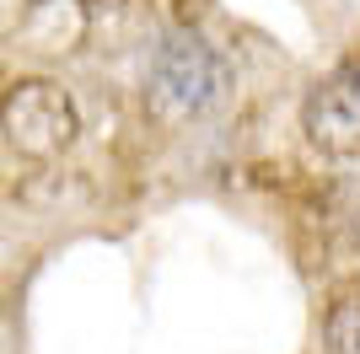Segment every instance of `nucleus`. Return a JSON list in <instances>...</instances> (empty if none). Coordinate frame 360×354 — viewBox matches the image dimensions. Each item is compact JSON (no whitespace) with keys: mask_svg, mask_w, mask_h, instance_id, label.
Returning a JSON list of instances; mask_svg holds the SVG:
<instances>
[{"mask_svg":"<svg viewBox=\"0 0 360 354\" xmlns=\"http://www.w3.org/2000/svg\"><path fill=\"white\" fill-rule=\"evenodd\" d=\"M231 86L221 48H210L199 32H172L146 65V107L162 124H188V118L210 113Z\"/></svg>","mask_w":360,"mask_h":354,"instance_id":"f257e3e1","label":"nucleus"},{"mask_svg":"<svg viewBox=\"0 0 360 354\" xmlns=\"http://www.w3.org/2000/svg\"><path fill=\"white\" fill-rule=\"evenodd\" d=\"M328 343H333V354H360V301L333 306V317H328Z\"/></svg>","mask_w":360,"mask_h":354,"instance_id":"20e7f679","label":"nucleus"},{"mask_svg":"<svg viewBox=\"0 0 360 354\" xmlns=\"http://www.w3.org/2000/svg\"><path fill=\"white\" fill-rule=\"evenodd\" d=\"M0 134L32 162H54L75 145L81 118L60 81H16L0 97Z\"/></svg>","mask_w":360,"mask_h":354,"instance_id":"f03ea898","label":"nucleus"},{"mask_svg":"<svg viewBox=\"0 0 360 354\" xmlns=\"http://www.w3.org/2000/svg\"><path fill=\"white\" fill-rule=\"evenodd\" d=\"M307 134L328 156H360V59H345L307 97Z\"/></svg>","mask_w":360,"mask_h":354,"instance_id":"7ed1b4c3","label":"nucleus"},{"mask_svg":"<svg viewBox=\"0 0 360 354\" xmlns=\"http://www.w3.org/2000/svg\"><path fill=\"white\" fill-rule=\"evenodd\" d=\"M32 6H44V0H32Z\"/></svg>","mask_w":360,"mask_h":354,"instance_id":"39448f33","label":"nucleus"}]
</instances>
